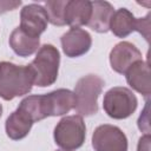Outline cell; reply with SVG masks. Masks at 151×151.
Masks as SVG:
<instances>
[{"mask_svg":"<svg viewBox=\"0 0 151 151\" xmlns=\"http://www.w3.org/2000/svg\"><path fill=\"white\" fill-rule=\"evenodd\" d=\"M138 100L134 93L124 86H114L110 88L103 99V109L105 113L113 119H126L137 109Z\"/></svg>","mask_w":151,"mask_h":151,"instance_id":"obj_5","label":"cell"},{"mask_svg":"<svg viewBox=\"0 0 151 151\" xmlns=\"http://www.w3.org/2000/svg\"><path fill=\"white\" fill-rule=\"evenodd\" d=\"M9 46L19 57H29L38 52L40 39L25 33L19 26L15 27L9 35Z\"/></svg>","mask_w":151,"mask_h":151,"instance_id":"obj_14","label":"cell"},{"mask_svg":"<svg viewBox=\"0 0 151 151\" xmlns=\"http://www.w3.org/2000/svg\"><path fill=\"white\" fill-rule=\"evenodd\" d=\"M34 85L31 68L9 61H0V97L12 100L31 92Z\"/></svg>","mask_w":151,"mask_h":151,"instance_id":"obj_1","label":"cell"},{"mask_svg":"<svg viewBox=\"0 0 151 151\" xmlns=\"http://www.w3.org/2000/svg\"><path fill=\"white\" fill-rule=\"evenodd\" d=\"M105 83L97 74L81 77L74 87L76 105L74 111L80 117H90L98 112V98Z\"/></svg>","mask_w":151,"mask_h":151,"instance_id":"obj_3","label":"cell"},{"mask_svg":"<svg viewBox=\"0 0 151 151\" xmlns=\"http://www.w3.org/2000/svg\"><path fill=\"white\" fill-rule=\"evenodd\" d=\"M142 52L129 41H120L114 45L110 52V65L111 68L119 73L125 74L132 64L138 60H143Z\"/></svg>","mask_w":151,"mask_h":151,"instance_id":"obj_10","label":"cell"},{"mask_svg":"<svg viewBox=\"0 0 151 151\" xmlns=\"http://www.w3.org/2000/svg\"><path fill=\"white\" fill-rule=\"evenodd\" d=\"M1 116H2V105L0 104V118H1Z\"/></svg>","mask_w":151,"mask_h":151,"instance_id":"obj_22","label":"cell"},{"mask_svg":"<svg viewBox=\"0 0 151 151\" xmlns=\"http://www.w3.org/2000/svg\"><path fill=\"white\" fill-rule=\"evenodd\" d=\"M127 138L118 126L103 124L93 131L92 147L94 151H127Z\"/></svg>","mask_w":151,"mask_h":151,"instance_id":"obj_7","label":"cell"},{"mask_svg":"<svg viewBox=\"0 0 151 151\" xmlns=\"http://www.w3.org/2000/svg\"><path fill=\"white\" fill-rule=\"evenodd\" d=\"M67 1L55 0V1H46L45 9L48 17V22L54 26H65V7Z\"/></svg>","mask_w":151,"mask_h":151,"instance_id":"obj_17","label":"cell"},{"mask_svg":"<svg viewBox=\"0 0 151 151\" xmlns=\"http://www.w3.org/2000/svg\"><path fill=\"white\" fill-rule=\"evenodd\" d=\"M126 83L130 87L146 99H149L151 94V83H150V67L147 61L138 60L130 66V68L125 72Z\"/></svg>","mask_w":151,"mask_h":151,"instance_id":"obj_11","label":"cell"},{"mask_svg":"<svg viewBox=\"0 0 151 151\" xmlns=\"http://www.w3.org/2000/svg\"><path fill=\"white\" fill-rule=\"evenodd\" d=\"M137 19L127 8H119L113 12L112 18L110 20L109 29L117 38H126L133 31H136Z\"/></svg>","mask_w":151,"mask_h":151,"instance_id":"obj_16","label":"cell"},{"mask_svg":"<svg viewBox=\"0 0 151 151\" xmlns=\"http://www.w3.org/2000/svg\"><path fill=\"white\" fill-rule=\"evenodd\" d=\"M92 1L70 0L65 7V22L71 27L87 26L91 18Z\"/></svg>","mask_w":151,"mask_h":151,"instance_id":"obj_12","label":"cell"},{"mask_svg":"<svg viewBox=\"0 0 151 151\" xmlns=\"http://www.w3.org/2000/svg\"><path fill=\"white\" fill-rule=\"evenodd\" d=\"M59 64L60 53L55 46L45 44L39 47L35 58L28 65L33 73L34 85L39 87L53 85L58 78Z\"/></svg>","mask_w":151,"mask_h":151,"instance_id":"obj_2","label":"cell"},{"mask_svg":"<svg viewBox=\"0 0 151 151\" xmlns=\"http://www.w3.org/2000/svg\"><path fill=\"white\" fill-rule=\"evenodd\" d=\"M147 110H149V101H146L145 109L142 112V114L138 118V127L140 131H144L145 134H150V127H149V114H147Z\"/></svg>","mask_w":151,"mask_h":151,"instance_id":"obj_19","label":"cell"},{"mask_svg":"<svg viewBox=\"0 0 151 151\" xmlns=\"http://www.w3.org/2000/svg\"><path fill=\"white\" fill-rule=\"evenodd\" d=\"M63 52L68 58H78L87 53L92 46L91 34L79 27H71L60 38Z\"/></svg>","mask_w":151,"mask_h":151,"instance_id":"obj_9","label":"cell"},{"mask_svg":"<svg viewBox=\"0 0 151 151\" xmlns=\"http://www.w3.org/2000/svg\"><path fill=\"white\" fill-rule=\"evenodd\" d=\"M57 151H71V150H57Z\"/></svg>","mask_w":151,"mask_h":151,"instance_id":"obj_23","label":"cell"},{"mask_svg":"<svg viewBox=\"0 0 151 151\" xmlns=\"http://www.w3.org/2000/svg\"><path fill=\"white\" fill-rule=\"evenodd\" d=\"M33 120L29 118L27 113H25L22 110L17 109L14 112H12L5 123V130L8 138L13 140H20L25 138L33 125Z\"/></svg>","mask_w":151,"mask_h":151,"instance_id":"obj_13","label":"cell"},{"mask_svg":"<svg viewBox=\"0 0 151 151\" xmlns=\"http://www.w3.org/2000/svg\"><path fill=\"white\" fill-rule=\"evenodd\" d=\"M54 142L63 150H77L83 146L86 138V126L83 117L66 116L57 124L53 132Z\"/></svg>","mask_w":151,"mask_h":151,"instance_id":"obj_4","label":"cell"},{"mask_svg":"<svg viewBox=\"0 0 151 151\" xmlns=\"http://www.w3.org/2000/svg\"><path fill=\"white\" fill-rule=\"evenodd\" d=\"M113 12L114 8L110 2L100 0L92 1V12L87 26L98 33H106Z\"/></svg>","mask_w":151,"mask_h":151,"instance_id":"obj_15","label":"cell"},{"mask_svg":"<svg viewBox=\"0 0 151 151\" xmlns=\"http://www.w3.org/2000/svg\"><path fill=\"white\" fill-rule=\"evenodd\" d=\"M48 17L44 6L29 4L22 7L20 12V28L35 38H39L47 28Z\"/></svg>","mask_w":151,"mask_h":151,"instance_id":"obj_8","label":"cell"},{"mask_svg":"<svg viewBox=\"0 0 151 151\" xmlns=\"http://www.w3.org/2000/svg\"><path fill=\"white\" fill-rule=\"evenodd\" d=\"M150 13H147L144 18H138L136 22V31L139 32L146 41H149L150 37Z\"/></svg>","mask_w":151,"mask_h":151,"instance_id":"obj_18","label":"cell"},{"mask_svg":"<svg viewBox=\"0 0 151 151\" xmlns=\"http://www.w3.org/2000/svg\"><path fill=\"white\" fill-rule=\"evenodd\" d=\"M150 134H144L139 138L137 151H150Z\"/></svg>","mask_w":151,"mask_h":151,"instance_id":"obj_21","label":"cell"},{"mask_svg":"<svg viewBox=\"0 0 151 151\" xmlns=\"http://www.w3.org/2000/svg\"><path fill=\"white\" fill-rule=\"evenodd\" d=\"M21 5V1H0V14L7 12V11H13L17 7Z\"/></svg>","mask_w":151,"mask_h":151,"instance_id":"obj_20","label":"cell"},{"mask_svg":"<svg viewBox=\"0 0 151 151\" xmlns=\"http://www.w3.org/2000/svg\"><path fill=\"white\" fill-rule=\"evenodd\" d=\"M76 105L74 92L67 88H58L46 94H39V106L42 119L68 113Z\"/></svg>","mask_w":151,"mask_h":151,"instance_id":"obj_6","label":"cell"}]
</instances>
